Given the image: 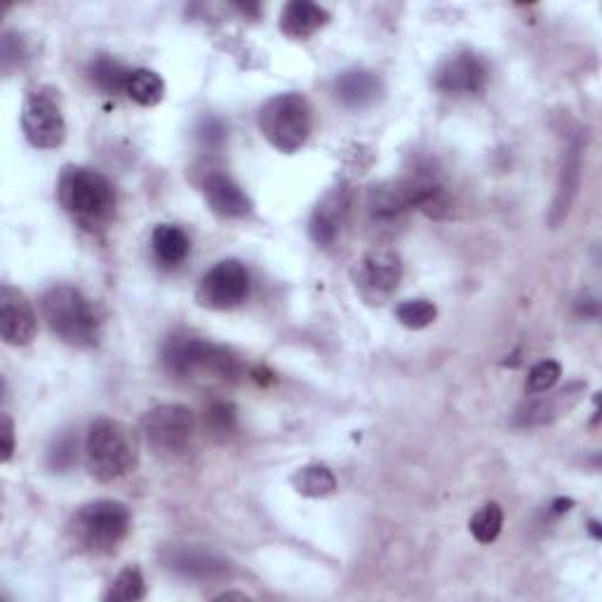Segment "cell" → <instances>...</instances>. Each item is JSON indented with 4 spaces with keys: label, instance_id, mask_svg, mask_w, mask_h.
<instances>
[{
    "label": "cell",
    "instance_id": "1",
    "mask_svg": "<svg viewBox=\"0 0 602 602\" xmlns=\"http://www.w3.org/2000/svg\"><path fill=\"white\" fill-rule=\"evenodd\" d=\"M85 459L87 471L95 481H120L139 464V438L128 424L116 420H97L87 428Z\"/></svg>",
    "mask_w": 602,
    "mask_h": 602
},
{
    "label": "cell",
    "instance_id": "2",
    "mask_svg": "<svg viewBox=\"0 0 602 602\" xmlns=\"http://www.w3.org/2000/svg\"><path fill=\"white\" fill-rule=\"evenodd\" d=\"M57 200L87 228L106 224L116 212L114 184L92 167H67L57 181Z\"/></svg>",
    "mask_w": 602,
    "mask_h": 602
},
{
    "label": "cell",
    "instance_id": "3",
    "mask_svg": "<svg viewBox=\"0 0 602 602\" xmlns=\"http://www.w3.org/2000/svg\"><path fill=\"white\" fill-rule=\"evenodd\" d=\"M161 358L167 375L177 379L210 377L231 381L240 375V361L236 353L198 337H169L161 349Z\"/></svg>",
    "mask_w": 602,
    "mask_h": 602
},
{
    "label": "cell",
    "instance_id": "4",
    "mask_svg": "<svg viewBox=\"0 0 602 602\" xmlns=\"http://www.w3.org/2000/svg\"><path fill=\"white\" fill-rule=\"evenodd\" d=\"M40 314L61 342L79 349H90L99 342V318L79 287H50L40 299Z\"/></svg>",
    "mask_w": 602,
    "mask_h": 602
},
{
    "label": "cell",
    "instance_id": "5",
    "mask_svg": "<svg viewBox=\"0 0 602 602\" xmlns=\"http://www.w3.org/2000/svg\"><path fill=\"white\" fill-rule=\"evenodd\" d=\"M132 528L130 508L114 499L81 506L69 522L73 544L90 555H111Z\"/></svg>",
    "mask_w": 602,
    "mask_h": 602
},
{
    "label": "cell",
    "instance_id": "6",
    "mask_svg": "<svg viewBox=\"0 0 602 602\" xmlns=\"http://www.w3.org/2000/svg\"><path fill=\"white\" fill-rule=\"evenodd\" d=\"M259 130L267 142L283 151H299L314 130V109L299 92H285V95L271 97L259 111Z\"/></svg>",
    "mask_w": 602,
    "mask_h": 602
},
{
    "label": "cell",
    "instance_id": "7",
    "mask_svg": "<svg viewBox=\"0 0 602 602\" xmlns=\"http://www.w3.org/2000/svg\"><path fill=\"white\" fill-rule=\"evenodd\" d=\"M22 130L31 146L36 149H57L67 139V120L61 114L57 92L38 85L31 87L22 106Z\"/></svg>",
    "mask_w": 602,
    "mask_h": 602
},
{
    "label": "cell",
    "instance_id": "8",
    "mask_svg": "<svg viewBox=\"0 0 602 602\" xmlns=\"http://www.w3.org/2000/svg\"><path fill=\"white\" fill-rule=\"evenodd\" d=\"M196 414L184 405H158L144 414L142 434L149 447L161 457H179L196 436Z\"/></svg>",
    "mask_w": 602,
    "mask_h": 602
},
{
    "label": "cell",
    "instance_id": "9",
    "mask_svg": "<svg viewBox=\"0 0 602 602\" xmlns=\"http://www.w3.org/2000/svg\"><path fill=\"white\" fill-rule=\"evenodd\" d=\"M247 295H250V273L238 259H224L200 278L196 302L212 311H226L240 306Z\"/></svg>",
    "mask_w": 602,
    "mask_h": 602
},
{
    "label": "cell",
    "instance_id": "10",
    "mask_svg": "<svg viewBox=\"0 0 602 602\" xmlns=\"http://www.w3.org/2000/svg\"><path fill=\"white\" fill-rule=\"evenodd\" d=\"M400 278H403V261L398 252L386 247L367 252L353 269V281L367 304H383L398 290Z\"/></svg>",
    "mask_w": 602,
    "mask_h": 602
},
{
    "label": "cell",
    "instance_id": "11",
    "mask_svg": "<svg viewBox=\"0 0 602 602\" xmlns=\"http://www.w3.org/2000/svg\"><path fill=\"white\" fill-rule=\"evenodd\" d=\"M38 318L24 292L12 285L0 287V334L10 346H28L36 339Z\"/></svg>",
    "mask_w": 602,
    "mask_h": 602
},
{
    "label": "cell",
    "instance_id": "12",
    "mask_svg": "<svg viewBox=\"0 0 602 602\" xmlns=\"http://www.w3.org/2000/svg\"><path fill=\"white\" fill-rule=\"evenodd\" d=\"M487 85L485 61L473 52L450 57L436 73V87L445 95H477Z\"/></svg>",
    "mask_w": 602,
    "mask_h": 602
},
{
    "label": "cell",
    "instance_id": "13",
    "mask_svg": "<svg viewBox=\"0 0 602 602\" xmlns=\"http://www.w3.org/2000/svg\"><path fill=\"white\" fill-rule=\"evenodd\" d=\"M163 563L184 579L196 581H220L231 575V565L205 548L196 546H173L163 553Z\"/></svg>",
    "mask_w": 602,
    "mask_h": 602
},
{
    "label": "cell",
    "instance_id": "14",
    "mask_svg": "<svg viewBox=\"0 0 602 602\" xmlns=\"http://www.w3.org/2000/svg\"><path fill=\"white\" fill-rule=\"evenodd\" d=\"M351 210V189L349 187H334L326 196L320 198L311 214V224H308V234H311L314 243L320 247H330L339 231H342Z\"/></svg>",
    "mask_w": 602,
    "mask_h": 602
},
{
    "label": "cell",
    "instance_id": "15",
    "mask_svg": "<svg viewBox=\"0 0 602 602\" xmlns=\"http://www.w3.org/2000/svg\"><path fill=\"white\" fill-rule=\"evenodd\" d=\"M203 196L214 214L224 220H243L252 214V200L224 173H210L203 179Z\"/></svg>",
    "mask_w": 602,
    "mask_h": 602
},
{
    "label": "cell",
    "instance_id": "16",
    "mask_svg": "<svg viewBox=\"0 0 602 602\" xmlns=\"http://www.w3.org/2000/svg\"><path fill=\"white\" fill-rule=\"evenodd\" d=\"M383 92L379 75L373 71L353 69L339 75L334 81V95L346 109H367L373 106Z\"/></svg>",
    "mask_w": 602,
    "mask_h": 602
},
{
    "label": "cell",
    "instance_id": "17",
    "mask_svg": "<svg viewBox=\"0 0 602 602\" xmlns=\"http://www.w3.org/2000/svg\"><path fill=\"white\" fill-rule=\"evenodd\" d=\"M367 208L375 222H393L403 217L408 210H412V196L408 179L383 181L379 187H373L367 193Z\"/></svg>",
    "mask_w": 602,
    "mask_h": 602
},
{
    "label": "cell",
    "instance_id": "18",
    "mask_svg": "<svg viewBox=\"0 0 602 602\" xmlns=\"http://www.w3.org/2000/svg\"><path fill=\"white\" fill-rule=\"evenodd\" d=\"M330 22V12L311 0H292L281 12V31L287 38L306 40Z\"/></svg>",
    "mask_w": 602,
    "mask_h": 602
},
{
    "label": "cell",
    "instance_id": "19",
    "mask_svg": "<svg viewBox=\"0 0 602 602\" xmlns=\"http://www.w3.org/2000/svg\"><path fill=\"white\" fill-rule=\"evenodd\" d=\"M583 389H586V383H573L558 393L546 396L542 400H534V403L524 405L518 412V422L522 426H536V424H548L553 420H558V416L567 414L579 403V398L583 396Z\"/></svg>",
    "mask_w": 602,
    "mask_h": 602
},
{
    "label": "cell",
    "instance_id": "20",
    "mask_svg": "<svg viewBox=\"0 0 602 602\" xmlns=\"http://www.w3.org/2000/svg\"><path fill=\"white\" fill-rule=\"evenodd\" d=\"M408 187L412 196V210L424 212L430 220H442L452 210V198L434 175H414L408 177Z\"/></svg>",
    "mask_w": 602,
    "mask_h": 602
},
{
    "label": "cell",
    "instance_id": "21",
    "mask_svg": "<svg viewBox=\"0 0 602 602\" xmlns=\"http://www.w3.org/2000/svg\"><path fill=\"white\" fill-rule=\"evenodd\" d=\"M151 245L158 261L165 267H179L191 252L189 236L184 234L179 226H173V224L156 226V231H153L151 236Z\"/></svg>",
    "mask_w": 602,
    "mask_h": 602
},
{
    "label": "cell",
    "instance_id": "22",
    "mask_svg": "<svg viewBox=\"0 0 602 602\" xmlns=\"http://www.w3.org/2000/svg\"><path fill=\"white\" fill-rule=\"evenodd\" d=\"M579 177H581V146L575 144L567 151V158L563 165L558 196H555V203H553V224H558L567 214L569 205H573L579 189Z\"/></svg>",
    "mask_w": 602,
    "mask_h": 602
},
{
    "label": "cell",
    "instance_id": "23",
    "mask_svg": "<svg viewBox=\"0 0 602 602\" xmlns=\"http://www.w3.org/2000/svg\"><path fill=\"white\" fill-rule=\"evenodd\" d=\"M87 75H90L92 85L102 90L104 95L114 97V95H118V92H126L130 69L122 67L118 59H114L109 55H99L90 61Z\"/></svg>",
    "mask_w": 602,
    "mask_h": 602
},
{
    "label": "cell",
    "instance_id": "24",
    "mask_svg": "<svg viewBox=\"0 0 602 602\" xmlns=\"http://www.w3.org/2000/svg\"><path fill=\"white\" fill-rule=\"evenodd\" d=\"M126 95L139 106H156L165 97V83L156 71L134 69L128 75Z\"/></svg>",
    "mask_w": 602,
    "mask_h": 602
},
{
    "label": "cell",
    "instance_id": "25",
    "mask_svg": "<svg viewBox=\"0 0 602 602\" xmlns=\"http://www.w3.org/2000/svg\"><path fill=\"white\" fill-rule=\"evenodd\" d=\"M292 485L302 494V497H311V499H322L330 497L337 489V477L328 467H304L295 475H292Z\"/></svg>",
    "mask_w": 602,
    "mask_h": 602
},
{
    "label": "cell",
    "instance_id": "26",
    "mask_svg": "<svg viewBox=\"0 0 602 602\" xmlns=\"http://www.w3.org/2000/svg\"><path fill=\"white\" fill-rule=\"evenodd\" d=\"M146 595V581L139 567L120 569L118 577L111 581L109 591H106V602H137Z\"/></svg>",
    "mask_w": 602,
    "mask_h": 602
},
{
    "label": "cell",
    "instance_id": "27",
    "mask_svg": "<svg viewBox=\"0 0 602 602\" xmlns=\"http://www.w3.org/2000/svg\"><path fill=\"white\" fill-rule=\"evenodd\" d=\"M501 528H504V511H501V506L494 501L485 504L469 522V530H471L473 539L481 544L497 542V536L501 534Z\"/></svg>",
    "mask_w": 602,
    "mask_h": 602
},
{
    "label": "cell",
    "instance_id": "28",
    "mask_svg": "<svg viewBox=\"0 0 602 602\" xmlns=\"http://www.w3.org/2000/svg\"><path fill=\"white\" fill-rule=\"evenodd\" d=\"M205 430L214 440H226L236 430V408L226 400H212L205 408Z\"/></svg>",
    "mask_w": 602,
    "mask_h": 602
},
{
    "label": "cell",
    "instance_id": "29",
    "mask_svg": "<svg viewBox=\"0 0 602 602\" xmlns=\"http://www.w3.org/2000/svg\"><path fill=\"white\" fill-rule=\"evenodd\" d=\"M396 318L410 330H424L438 318V308L428 299H408L396 306Z\"/></svg>",
    "mask_w": 602,
    "mask_h": 602
},
{
    "label": "cell",
    "instance_id": "30",
    "mask_svg": "<svg viewBox=\"0 0 602 602\" xmlns=\"http://www.w3.org/2000/svg\"><path fill=\"white\" fill-rule=\"evenodd\" d=\"M563 375V367L558 361H542V363H536L532 369H530V375H528V383H524V389H528L530 393H546L551 391L555 383H558Z\"/></svg>",
    "mask_w": 602,
    "mask_h": 602
},
{
    "label": "cell",
    "instance_id": "31",
    "mask_svg": "<svg viewBox=\"0 0 602 602\" xmlns=\"http://www.w3.org/2000/svg\"><path fill=\"white\" fill-rule=\"evenodd\" d=\"M75 459H79V440L71 434L59 436L48 452V464L55 471H67L75 464Z\"/></svg>",
    "mask_w": 602,
    "mask_h": 602
},
{
    "label": "cell",
    "instance_id": "32",
    "mask_svg": "<svg viewBox=\"0 0 602 602\" xmlns=\"http://www.w3.org/2000/svg\"><path fill=\"white\" fill-rule=\"evenodd\" d=\"M0 452H3L5 464L14 455V424L10 414H3V426H0Z\"/></svg>",
    "mask_w": 602,
    "mask_h": 602
},
{
    "label": "cell",
    "instance_id": "33",
    "mask_svg": "<svg viewBox=\"0 0 602 602\" xmlns=\"http://www.w3.org/2000/svg\"><path fill=\"white\" fill-rule=\"evenodd\" d=\"M200 137H203L208 144H214V146H217V144H222V142H224V126H222L220 120L210 118V120H205V128L200 130Z\"/></svg>",
    "mask_w": 602,
    "mask_h": 602
},
{
    "label": "cell",
    "instance_id": "34",
    "mask_svg": "<svg viewBox=\"0 0 602 602\" xmlns=\"http://www.w3.org/2000/svg\"><path fill=\"white\" fill-rule=\"evenodd\" d=\"M591 532H593L595 539H600V524L595 520H591Z\"/></svg>",
    "mask_w": 602,
    "mask_h": 602
}]
</instances>
